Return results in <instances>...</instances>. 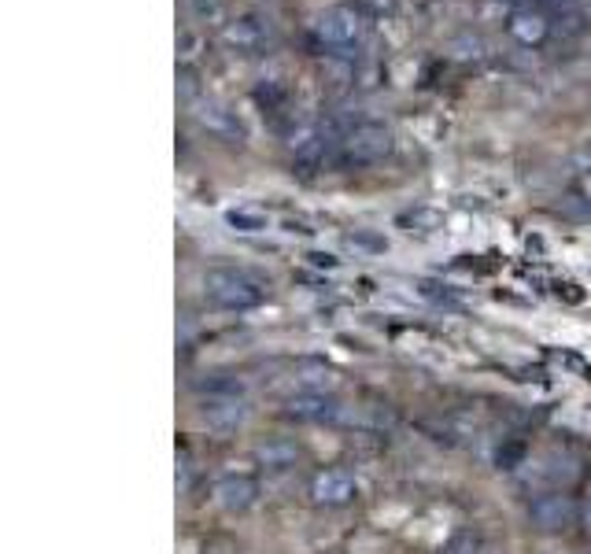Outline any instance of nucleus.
<instances>
[{
  "label": "nucleus",
  "instance_id": "6",
  "mask_svg": "<svg viewBox=\"0 0 591 554\" xmlns=\"http://www.w3.org/2000/svg\"><path fill=\"white\" fill-rule=\"evenodd\" d=\"M259 495H263V484L248 470H226L211 481V503L222 514H248L259 506Z\"/></svg>",
  "mask_w": 591,
  "mask_h": 554
},
{
  "label": "nucleus",
  "instance_id": "22",
  "mask_svg": "<svg viewBox=\"0 0 591 554\" xmlns=\"http://www.w3.org/2000/svg\"><path fill=\"white\" fill-rule=\"evenodd\" d=\"M377 12H385V8H396V0H370Z\"/></svg>",
  "mask_w": 591,
  "mask_h": 554
},
{
  "label": "nucleus",
  "instance_id": "8",
  "mask_svg": "<svg viewBox=\"0 0 591 554\" xmlns=\"http://www.w3.org/2000/svg\"><path fill=\"white\" fill-rule=\"evenodd\" d=\"M281 414L289 422H300V425H322V422H337L340 414H344V407H340L337 396H329L322 388H300V392H292L281 403Z\"/></svg>",
  "mask_w": 591,
  "mask_h": 554
},
{
  "label": "nucleus",
  "instance_id": "1",
  "mask_svg": "<svg viewBox=\"0 0 591 554\" xmlns=\"http://www.w3.org/2000/svg\"><path fill=\"white\" fill-rule=\"evenodd\" d=\"M200 285L207 300L222 311H255L266 300V285L244 266H207Z\"/></svg>",
  "mask_w": 591,
  "mask_h": 554
},
{
  "label": "nucleus",
  "instance_id": "3",
  "mask_svg": "<svg viewBox=\"0 0 591 554\" xmlns=\"http://www.w3.org/2000/svg\"><path fill=\"white\" fill-rule=\"evenodd\" d=\"M529 525L543 536H558V532H569L573 525H580V499L569 495V488H558V492H540L529 499Z\"/></svg>",
  "mask_w": 591,
  "mask_h": 554
},
{
  "label": "nucleus",
  "instance_id": "2",
  "mask_svg": "<svg viewBox=\"0 0 591 554\" xmlns=\"http://www.w3.org/2000/svg\"><path fill=\"white\" fill-rule=\"evenodd\" d=\"M392 145L396 137L385 122H359L340 137L337 163L340 167H370V163H381L392 152Z\"/></svg>",
  "mask_w": 591,
  "mask_h": 554
},
{
  "label": "nucleus",
  "instance_id": "16",
  "mask_svg": "<svg viewBox=\"0 0 591 554\" xmlns=\"http://www.w3.org/2000/svg\"><path fill=\"white\" fill-rule=\"evenodd\" d=\"M399 226L407 229V233H433V229H440V211H436V207L403 211V215H399Z\"/></svg>",
  "mask_w": 591,
  "mask_h": 554
},
{
  "label": "nucleus",
  "instance_id": "21",
  "mask_svg": "<svg viewBox=\"0 0 591 554\" xmlns=\"http://www.w3.org/2000/svg\"><path fill=\"white\" fill-rule=\"evenodd\" d=\"M307 259H311L314 266H329V270L337 266V255H329V252H311V255H307Z\"/></svg>",
  "mask_w": 591,
  "mask_h": 554
},
{
  "label": "nucleus",
  "instance_id": "14",
  "mask_svg": "<svg viewBox=\"0 0 591 554\" xmlns=\"http://www.w3.org/2000/svg\"><path fill=\"white\" fill-rule=\"evenodd\" d=\"M222 218H226V226H230L233 233H266V229H270V215H266V211H255V207H230Z\"/></svg>",
  "mask_w": 591,
  "mask_h": 554
},
{
  "label": "nucleus",
  "instance_id": "18",
  "mask_svg": "<svg viewBox=\"0 0 591 554\" xmlns=\"http://www.w3.org/2000/svg\"><path fill=\"white\" fill-rule=\"evenodd\" d=\"M348 244L355 248V252H374V255L388 248L385 237H377V233H370V229H355V233L348 237Z\"/></svg>",
  "mask_w": 591,
  "mask_h": 554
},
{
  "label": "nucleus",
  "instance_id": "10",
  "mask_svg": "<svg viewBox=\"0 0 591 554\" xmlns=\"http://www.w3.org/2000/svg\"><path fill=\"white\" fill-rule=\"evenodd\" d=\"M303 447L289 436H270V440H259L255 444V462L263 466L266 473H289L300 466Z\"/></svg>",
  "mask_w": 591,
  "mask_h": 554
},
{
  "label": "nucleus",
  "instance_id": "9",
  "mask_svg": "<svg viewBox=\"0 0 591 554\" xmlns=\"http://www.w3.org/2000/svg\"><path fill=\"white\" fill-rule=\"evenodd\" d=\"M307 499L322 510H340L359 499V481L348 470H318L307 484Z\"/></svg>",
  "mask_w": 591,
  "mask_h": 554
},
{
  "label": "nucleus",
  "instance_id": "12",
  "mask_svg": "<svg viewBox=\"0 0 591 554\" xmlns=\"http://www.w3.org/2000/svg\"><path fill=\"white\" fill-rule=\"evenodd\" d=\"M222 37H226V45H230V49L252 52V49H259V45H263L266 30H263V23H259V19L244 15V19H233V23L222 30Z\"/></svg>",
  "mask_w": 591,
  "mask_h": 554
},
{
  "label": "nucleus",
  "instance_id": "23",
  "mask_svg": "<svg viewBox=\"0 0 591 554\" xmlns=\"http://www.w3.org/2000/svg\"><path fill=\"white\" fill-rule=\"evenodd\" d=\"M558 4H569V0H558Z\"/></svg>",
  "mask_w": 591,
  "mask_h": 554
},
{
  "label": "nucleus",
  "instance_id": "15",
  "mask_svg": "<svg viewBox=\"0 0 591 554\" xmlns=\"http://www.w3.org/2000/svg\"><path fill=\"white\" fill-rule=\"evenodd\" d=\"M444 425H447V433L455 436V440H466V436H477L481 433V414L473 407H459V410H451L444 418Z\"/></svg>",
  "mask_w": 591,
  "mask_h": 554
},
{
  "label": "nucleus",
  "instance_id": "20",
  "mask_svg": "<svg viewBox=\"0 0 591 554\" xmlns=\"http://www.w3.org/2000/svg\"><path fill=\"white\" fill-rule=\"evenodd\" d=\"M580 525L591 536V481L584 484V495H580Z\"/></svg>",
  "mask_w": 591,
  "mask_h": 554
},
{
  "label": "nucleus",
  "instance_id": "13",
  "mask_svg": "<svg viewBox=\"0 0 591 554\" xmlns=\"http://www.w3.org/2000/svg\"><path fill=\"white\" fill-rule=\"evenodd\" d=\"M510 34L521 45H540L547 37V19L540 12H514L510 15Z\"/></svg>",
  "mask_w": 591,
  "mask_h": 554
},
{
  "label": "nucleus",
  "instance_id": "4",
  "mask_svg": "<svg viewBox=\"0 0 591 554\" xmlns=\"http://www.w3.org/2000/svg\"><path fill=\"white\" fill-rule=\"evenodd\" d=\"M573 481H577V458L566 455V451H543L540 458H529L521 466V484L532 495L558 492V488H569Z\"/></svg>",
  "mask_w": 591,
  "mask_h": 554
},
{
  "label": "nucleus",
  "instance_id": "11",
  "mask_svg": "<svg viewBox=\"0 0 591 554\" xmlns=\"http://www.w3.org/2000/svg\"><path fill=\"white\" fill-rule=\"evenodd\" d=\"M196 122H200L207 133H215V137H226V141H241V137H244L241 119H237L230 108L215 104V100L200 104V111H196Z\"/></svg>",
  "mask_w": 591,
  "mask_h": 554
},
{
  "label": "nucleus",
  "instance_id": "17",
  "mask_svg": "<svg viewBox=\"0 0 591 554\" xmlns=\"http://www.w3.org/2000/svg\"><path fill=\"white\" fill-rule=\"evenodd\" d=\"M481 551V536L477 532H470V529H462V532H455L451 540L440 547V554H477Z\"/></svg>",
  "mask_w": 591,
  "mask_h": 554
},
{
  "label": "nucleus",
  "instance_id": "5",
  "mask_svg": "<svg viewBox=\"0 0 591 554\" xmlns=\"http://www.w3.org/2000/svg\"><path fill=\"white\" fill-rule=\"evenodd\" d=\"M311 34L318 45H326L333 52L355 49L362 37H366V19L355 8H326L311 23Z\"/></svg>",
  "mask_w": 591,
  "mask_h": 554
},
{
  "label": "nucleus",
  "instance_id": "7",
  "mask_svg": "<svg viewBox=\"0 0 591 554\" xmlns=\"http://www.w3.org/2000/svg\"><path fill=\"white\" fill-rule=\"evenodd\" d=\"M196 418L218 436L237 433L244 422H248V403H244V392H200V403H196Z\"/></svg>",
  "mask_w": 591,
  "mask_h": 554
},
{
  "label": "nucleus",
  "instance_id": "19",
  "mask_svg": "<svg viewBox=\"0 0 591 554\" xmlns=\"http://www.w3.org/2000/svg\"><path fill=\"white\" fill-rule=\"evenodd\" d=\"M189 484H193V462H189V455L181 451L178 455V488L181 492H189Z\"/></svg>",
  "mask_w": 591,
  "mask_h": 554
}]
</instances>
